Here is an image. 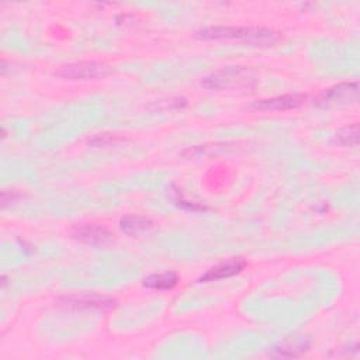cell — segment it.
<instances>
[{
  "mask_svg": "<svg viewBox=\"0 0 360 360\" xmlns=\"http://www.w3.org/2000/svg\"><path fill=\"white\" fill-rule=\"evenodd\" d=\"M336 142L345 146H356L359 142V124H353L336 132Z\"/></svg>",
  "mask_w": 360,
  "mask_h": 360,
  "instance_id": "8fae6325",
  "label": "cell"
},
{
  "mask_svg": "<svg viewBox=\"0 0 360 360\" xmlns=\"http://www.w3.org/2000/svg\"><path fill=\"white\" fill-rule=\"evenodd\" d=\"M245 266H246V263L243 260H232L229 263L218 264V266L210 269L205 274H202L200 277V281H215V280L235 276V274L240 273L245 269Z\"/></svg>",
  "mask_w": 360,
  "mask_h": 360,
  "instance_id": "ba28073f",
  "label": "cell"
},
{
  "mask_svg": "<svg viewBox=\"0 0 360 360\" xmlns=\"http://www.w3.org/2000/svg\"><path fill=\"white\" fill-rule=\"evenodd\" d=\"M179 281V276L173 271H166L160 274L149 276L143 280V285L153 290H170L173 288Z\"/></svg>",
  "mask_w": 360,
  "mask_h": 360,
  "instance_id": "30bf717a",
  "label": "cell"
},
{
  "mask_svg": "<svg viewBox=\"0 0 360 360\" xmlns=\"http://www.w3.org/2000/svg\"><path fill=\"white\" fill-rule=\"evenodd\" d=\"M255 84V72L245 66H228L212 72L202 80V86L211 90H249Z\"/></svg>",
  "mask_w": 360,
  "mask_h": 360,
  "instance_id": "7a4b0ae2",
  "label": "cell"
},
{
  "mask_svg": "<svg viewBox=\"0 0 360 360\" xmlns=\"http://www.w3.org/2000/svg\"><path fill=\"white\" fill-rule=\"evenodd\" d=\"M357 83H342L328 90H323L315 100V105L321 108H333L354 104L357 101Z\"/></svg>",
  "mask_w": 360,
  "mask_h": 360,
  "instance_id": "277c9868",
  "label": "cell"
},
{
  "mask_svg": "<svg viewBox=\"0 0 360 360\" xmlns=\"http://www.w3.org/2000/svg\"><path fill=\"white\" fill-rule=\"evenodd\" d=\"M59 305L66 309H76V311H111L115 308L117 301L111 297L105 295H97V294H83V295H72L62 298L59 301Z\"/></svg>",
  "mask_w": 360,
  "mask_h": 360,
  "instance_id": "5b68a950",
  "label": "cell"
},
{
  "mask_svg": "<svg viewBox=\"0 0 360 360\" xmlns=\"http://www.w3.org/2000/svg\"><path fill=\"white\" fill-rule=\"evenodd\" d=\"M305 98L307 97L304 94H284L271 98L257 100L252 104V108L259 111H285L300 107L305 101Z\"/></svg>",
  "mask_w": 360,
  "mask_h": 360,
  "instance_id": "52a82bcc",
  "label": "cell"
},
{
  "mask_svg": "<svg viewBox=\"0 0 360 360\" xmlns=\"http://www.w3.org/2000/svg\"><path fill=\"white\" fill-rule=\"evenodd\" d=\"M155 222L146 217L141 215H125L120 219V228L127 235H139L150 231Z\"/></svg>",
  "mask_w": 360,
  "mask_h": 360,
  "instance_id": "9c48e42d",
  "label": "cell"
},
{
  "mask_svg": "<svg viewBox=\"0 0 360 360\" xmlns=\"http://www.w3.org/2000/svg\"><path fill=\"white\" fill-rule=\"evenodd\" d=\"M72 236L86 245H93V246H100V245H107L114 239V235L111 231H108L105 226L96 225V224H86V225H79L73 229Z\"/></svg>",
  "mask_w": 360,
  "mask_h": 360,
  "instance_id": "8992f818",
  "label": "cell"
},
{
  "mask_svg": "<svg viewBox=\"0 0 360 360\" xmlns=\"http://www.w3.org/2000/svg\"><path fill=\"white\" fill-rule=\"evenodd\" d=\"M200 39H242L253 45H273L278 35L267 28L252 27H208L197 32Z\"/></svg>",
  "mask_w": 360,
  "mask_h": 360,
  "instance_id": "6da1fadb",
  "label": "cell"
},
{
  "mask_svg": "<svg viewBox=\"0 0 360 360\" xmlns=\"http://www.w3.org/2000/svg\"><path fill=\"white\" fill-rule=\"evenodd\" d=\"M111 72H112L111 66L103 62L83 60V62H75V63L62 66L56 72V75L68 80H90V79L104 77Z\"/></svg>",
  "mask_w": 360,
  "mask_h": 360,
  "instance_id": "3957f363",
  "label": "cell"
}]
</instances>
